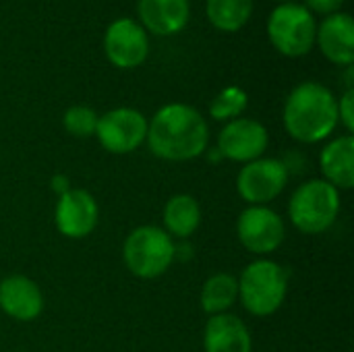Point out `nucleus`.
Masks as SVG:
<instances>
[{
  "instance_id": "18",
  "label": "nucleus",
  "mask_w": 354,
  "mask_h": 352,
  "mask_svg": "<svg viewBox=\"0 0 354 352\" xmlns=\"http://www.w3.org/2000/svg\"><path fill=\"white\" fill-rule=\"evenodd\" d=\"M203 214L199 201L189 195V193H178L172 195L162 212V222H164V232L172 237L174 241H187L191 239L199 226H201Z\"/></svg>"
},
{
  "instance_id": "12",
  "label": "nucleus",
  "mask_w": 354,
  "mask_h": 352,
  "mask_svg": "<svg viewBox=\"0 0 354 352\" xmlns=\"http://www.w3.org/2000/svg\"><path fill=\"white\" fill-rule=\"evenodd\" d=\"M104 52L116 68H137L149 54L147 33L135 19H116L106 29Z\"/></svg>"
},
{
  "instance_id": "27",
  "label": "nucleus",
  "mask_w": 354,
  "mask_h": 352,
  "mask_svg": "<svg viewBox=\"0 0 354 352\" xmlns=\"http://www.w3.org/2000/svg\"><path fill=\"white\" fill-rule=\"evenodd\" d=\"M280 2H290V0H280Z\"/></svg>"
},
{
  "instance_id": "13",
  "label": "nucleus",
  "mask_w": 354,
  "mask_h": 352,
  "mask_svg": "<svg viewBox=\"0 0 354 352\" xmlns=\"http://www.w3.org/2000/svg\"><path fill=\"white\" fill-rule=\"evenodd\" d=\"M0 309L12 322H35L44 311V293L35 280L10 274L0 280Z\"/></svg>"
},
{
  "instance_id": "8",
  "label": "nucleus",
  "mask_w": 354,
  "mask_h": 352,
  "mask_svg": "<svg viewBox=\"0 0 354 352\" xmlns=\"http://www.w3.org/2000/svg\"><path fill=\"white\" fill-rule=\"evenodd\" d=\"M239 243L255 257L278 251L286 239L284 218L270 205H247L236 220Z\"/></svg>"
},
{
  "instance_id": "9",
  "label": "nucleus",
  "mask_w": 354,
  "mask_h": 352,
  "mask_svg": "<svg viewBox=\"0 0 354 352\" xmlns=\"http://www.w3.org/2000/svg\"><path fill=\"white\" fill-rule=\"evenodd\" d=\"M93 137L108 154H133L147 139V118L135 108H112L97 118Z\"/></svg>"
},
{
  "instance_id": "24",
  "label": "nucleus",
  "mask_w": 354,
  "mask_h": 352,
  "mask_svg": "<svg viewBox=\"0 0 354 352\" xmlns=\"http://www.w3.org/2000/svg\"><path fill=\"white\" fill-rule=\"evenodd\" d=\"M342 4H344V0H305L303 6H305L307 10H311V12L330 17V15L340 12Z\"/></svg>"
},
{
  "instance_id": "3",
  "label": "nucleus",
  "mask_w": 354,
  "mask_h": 352,
  "mask_svg": "<svg viewBox=\"0 0 354 352\" xmlns=\"http://www.w3.org/2000/svg\"><path fill=\"white\" fill-rule=\"evenodd\" d=\"M236 280L243 309L253 317H270L284 305L290 278L282 263L270 257H257Z\"/></svg>"
},
{
  "instance_id": "23",
  "label": "nucleus",
  "mask_w": 354,
  "mask_h": 352,
  "mask_svg": "<svg viewBox=\"0 0 354 352\" xmlns=\"http://www.w3.org/2000/svg\"><path fill=\"white\" fill-rule=\"evenodd\" d=\"M338 124L344 127L346 135L354 133V89H346L338 100Z\"/></svg>"
},
{
  "instance_id": "14",
  "label": "nucleus",
  "mask_w": 354,
  "mask_h": 352,
  "mask_svg": "<svg viewBox=\"0 0 354 352\" xmlns=\"http://www.w3.org/2000/svg\"><path fill=\"white\" fill-rule=\"evenodd\" d=\"M315 44L319 46L322 54L338 64V66H353L354 64V21L346 12L330 15L317 25Z\"/></svg>"
},
{
  "instance_id": "7",
  "label": "nucleus",
  "mask_w": 354,
  "mask_h": 352,
  "mask_svg": "<svg viewBox=\"0 0 354 352\" xmlns=\"http://www.w3.org/2000/svg\"><path fill=\"white\" fill-rule=\"evenodd\" d=\"M290 178L288 164L280 158H257L243 164L236 176V193L247 205H270L278 199Z\"/></svg>"
},
{
  "instance_id": "15",
  "label": "nucleus",
  "mask_w": 354,
  "mask_h": 352,
  "mask_svg": "<svg viewBox=\"0 0 354 352\" xmlns=\"http://www.w3.org/2000/svg\"><path fill=\"white\" fill-rule=\"evenodd\" d=\"M205 352H253V336L247 324L234 313L212 315L203 328Z\"/></svg>"
},
{
  "instance_id": "2",
  "label": "nucleus",
  "mask_w": 354,
  "mask_h": 352,
  "mask_svg": "<svg viewBox=\"0 0 354 352\" xmlns=\"http://www.w3.org/2000/svg\"><path fill=\"white\" fill-rule=\"evenodd\" d=\"M286 133L305 145L330 139L338 127V100L330 87L317 81L299 83L282 110Z\"/></svg>"
},
{
  "instance_id": "11",
  "label": "nucleus",
  "mask_w": 354,
  "mask_h": 352,
  "mask_svg": "<svg viewBox=\"0 0 354 352\" xmlns=\"http://www.w3.org/2000/svg\"><path fill=\"white\" fill-rule=\"evenodd\" d=\"M100 222V205L85 189H68L62 193L54 207L56 230L73 241L87 239Z\"/></svg>"
},
{
  "instance_id": "19",
  "label": "nucleus",
  "mask_w": 354,
  "mask_h": 352,
  "mask_svg": "<svg viewBox=\"0 0 354 352\" xmlns=\"http://www.w3.org/2000/svg\"><path fill=\"white\" fill-rule=\"evenodd\" d=\"M236 301H239V280L228 272H218L209 276L199 293V307L209 317L220 313H230Z\"/></svg>"
},
{
  "instance_id": "17",
  "label": "nucleus",
  "mask_w": 354,
  "mask_h": 352,
  "mask_svg": "<svg viewBox=\"0 0 354 352\" xmlns=\"http://www.w3.org/2000/svg\"><path fill=\"white\" fill-rule=\"evenodd\" d=\"M141 27L156 35L180 33L191 19L189 0H139Z\"/></svg>"
},
{
  "instance_id": "16",
  "label": "nucleus",
  "mask_w": 354,
  "mask_h": 352,
  "mask_svg": "<svg viewBox=\"0 0 354 352\" xmlns=\"http://www.w3.org/2000/svg\"><path fill=\"white\" fill-rule=\"evenodd\" d=\"M322 178L338 191H351L354 187V137L340 135L330 139L319 154Z\"/></svg>"
},
{
  "instance_id": "26",
  "label": "nucleus",
  "mask_w": 354,
  "mask_h": 352,
  "mask_svg": "<svg viewBox=\"0 0 354 352\" xmlns=\"http://www.w3.org/2000/svg\"><path fill=\"white\" fill-rule=\"evenodd\" d=\"M353 75H354V66H346V75H344L346 89H353Z\"/></svg>"
},
{
  "instance_id": "1",
  "label": "nucleus",
  "mask_w": 354,
  "mask_h": 352,
  "mask_svg": "<svg viewBox=\"0 0 354 352\" xmlns=\"http://www.w3.org/2000/svg\"><path fill=\"white\" fill-rule=\"evenodd\" d=\"M149 151L166 162H189L201 158L209 145V127L203 114L183 102L162 106L147 120Z\"/></svg>"
},
{
  "instance_id": "10",
  "label": "nucleus",
  "mask_w": 354,
  "mask_h": 352,
  "mask_svg": "<svg viewBox=\"0 0 354 352\" xmlns=\"http://www.w3.org/2000/svg\"><path fill=\"white\" fill-rule=\"evenodd\" d=\"M270 147V133L266 124L255 118H236L222 127L218 135V154L224 160L249 164L263 158Z\"/></svg>"
},
{
  "instance_id": "20",
  "label": "nucleus",
  "mask_w": 354,
  "mask_h": 352,
  "mask_svg": "<svg viewBox=\"0 0 354 352\" xmlns=\"http://www.w3.org/2000/svg\"><path fill=\"white\" fill-rule=\"evenodd\" d=\"M205 12L216 29L232 33L251 19L253 0H205Z\"/></svg>"
},
{
  "instance_id": "25",
  "label": "nucleus",
  "mask_w": 354,
  "mask_h": 352,
  "mask_svg": "<svg viewBox=\"0 0 354 352\" xmlns=\"http://www.w3.org/2000/svg\"><path fill=\"white\" fill-rule=\"evenodd\" d=\"M68 189H73V187H71V183H68V178H66V176L56 174V176L52 178V191H56V193H58V197H60L62 193H66Z\"/></svg>"
},
{
  "instance_id": "4",
  "label": "nucleus",
  "mask_w": 354,
  "mask_h": 352,
  "mask_svg": "<svg viewBox=\"0 0 354 352\" xmlns=\"http://www.w3.org/2000/svg\"><path fill=\"white\" fill-rule=\"evenodd\" d=\"M342 210L340 191L324 178H309L301 183L288 199V220L301 234L328 232Z\"/></svg>"
},
{
  "instance_id": "22",
  "label": "nucleus",
  "mask_w": 354,
  "mask_h": 352,
  "mask_svg": "<svg viewBox=\"0 0 354 352\" xmlns=\"http://www.w3.org/2000/svg\"><path fill=\"white\" fill-rule=\"evenodd\" d=\"M97 112L89 106H71L62 116V127L68 135L77 139H87L95 135Z\"/></svg>"
},
{
  "instance_id": "21",
  "label": "nucleus",
  "mask_w": 354,
  "mask_h": 352,
  "mask_svg": "<svg viewBox=\"0 0 354 352\" xmlns=\"http://www.w3.org/2000/svg\"><path fill=\"white\" fill-rule=\"evenodd\" d=\"M249 106V95L239 85L224 87L209 104V116L218 122H230L243 116Z\"/></svg>"
},
{
  "instance_id": "6",
  "label": "nucleus",
  "mask_w": 354,
  "mask_h": 352,
  "mask_svg": "<svg viewBox=\"0 0 354 352\" xmlns=\"http://www.w3.org/2000/svg\"><path fill=\"white\" fill-rule=\"evenodd\" d=\"M317 23L303 4L282 2L268 19V35L272 46L288 58H301L315 46Z\"/></svg>"
},
{
  "instance_id": "5",
  "label": "nucleus",
  "mask_w": 354,
  "mask_h": 352,
  "mask_svg": "<svg viewBox=\"0 0 354 352\" xmlns=\"http://www.w3.org/2000/svg\"><path fill=\"white\" fill-rule=\"evenodd\" d=\"M176 259V241L153 224L133 228L122 243L124 268L141 280L164 276Z\"/></svg>"
}]
</instances>
